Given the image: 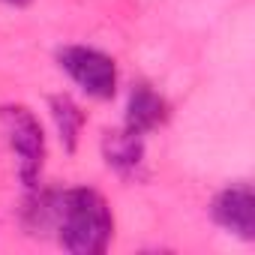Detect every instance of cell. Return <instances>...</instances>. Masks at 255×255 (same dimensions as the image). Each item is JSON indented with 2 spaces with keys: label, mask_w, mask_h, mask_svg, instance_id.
Masks as SVG:
<instances>
[{
  "label": "cell",
  "mask_w": 255,
  "mask_h": 255,
  "mask_svg": "<svg viewBox=\"0 0 255 255\" xmlns=\"http://www.w3.org/2000/svg\"><path fill=\"white\" fill-rule=\"evenodd\" d=\"M24 225L33 234L54 231L57 243L72 255H99L111 246L114 216L108 201L87 186L72 189H27Z\"/></svg>",
  "instance_id": "1"
},
{
  "label": "cell",
  "mask_w": 255,
  "mask_h": 255,
  "mask_svg": "<svg viewBox=\"0 0 255 255\" xmlns=\"http://www.w3.org/2000/svg\"><path fill=\"white\" fill-rule=\"evenodd\" d=\"M0 129L6 135V144L12 147L15 159H18V177L24 183V189H36L42 183V168H45V129L39 117L21 105V102H9L0 105Z\"/></svg>",
  "instance_id": "2"
},
{
  "label": "cell",
  "mask_w": 255,
  "mask_h": 255,
  "mask_svg": "<svg viewBox=\"0 0 255 255\" xmlns=\"http://www.w3.org/2000/svg\"><path fill=\"white\" fill-rule=\"evenodd\" d=\"M60 69L93 99H111L117 93V63L99 48L66 45L57 51Z\"/></svg>",
  "instance_id": "3"
},
{
  "label": "cell",
  "mask_w": 255,
  "mask_h": 255,
  "mask_svg": "<svg viewBox=\"0 0 255 255\" xmlns=\"http://www.w3.org/2000/svg\"><path fill=\"white\" fill-rule=\"evenodd\" d=\"M210 216L228 234H234L240 240H252L255 237V192H252V186L246 180L225 186L213 198Z\"/></svg>",
  "instance_id": "4"
},
{
  "label": "cell",
  "mask_w": 255,
  "mask_h": 255,
  "mask_svg": "<svg viewBox=\"0 0 255 255\" xmlns=\"http://www.w3.org/2000/svg\"><path fill=\"white\" fill-rule=\"evenodd\" d=\"M102 156L105 165L123 180H138L144 174V135L126 129V126L111 129L102 135Z\"/></svg>",
  "instance_id": "5"
},
{
  "label": "cell",
  "mask_w": 255,
  "mask_h": 255,
  "mask_svg": "<svg viewBox=\"0 0 255 255\" xmlns=\"http://www.w3.org/2000/svg\"><path fill=\"white\" fill-rule=\"evenodd\" d=\"M168 114L171 111H168L165 96L159 90H153L150 84L138 81L129 90V102H126V120H123V126H126V129H132V132H138V135H150V132L159 129V126H165Z\"/></svg>",
  "instance_id": "6"
},
{
  "label": "cell",
  "mask_w": 255,
  "mask_h": 255,
  "mask_svg": "<svg viewBox=\"0 0 255 255\" xmlns=\"http://www.w3.org/2000/svg\"><path fill=\"white\" fill-rule=\"evenodd\" d=\"M48 111L54 117V126H57V138L63 144L66 153H75L78 150V138H81V129L87 123V114L81 111V105L66 96V93H54L48 99Z\"/></svg>",
  "instance_id": "7"
},
{
  "label": "cell",
  "mask_w": 255,
  "mask_h": 255,
  "mask_svg": "<svg viewBox=\"0 0 255 255\" xmlns=\"http://www.w3.org/2000/svg\"><path fill=\"white\" fill-rule=\"evenodd\" d=\"M0 3H9V6H27L30 0H0Z\"/></svg>",
  "instance_id": "8"
}]
</instances>
